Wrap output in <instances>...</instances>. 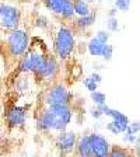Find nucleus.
Wrapping results in <instances>:
<instances>
[{
  "label": "nucleus",
  "instance_id": "obj_1",
  "mask_svg": "<svg viewBox=\"0 0 140 157\" xmlns=\"http://www.w3.org/2000/svg\"><path fill=\"white\" fill-rule=\"evenodd\" d=\"M73 119L72 107L59 105V107H45L41 111L36 121V128L41 132H63L69 128Z\"/></svg>",
  "mask_w": 140,
  "mask_h": 157
},
{
  "label": "nucleus",
  "instance_id": "obj_2",
  "mask_svg": "<svg viewBox=\"0 0 140 157\" xmlns=\"http://www.w3.org/2000/svg\"><path fill=\"white\" fill-rule=\"evenodd\" d=\"M76 45L77 41L74 29L66 24L59 25L53 36V55L59 60H67L74 52Z\"/></svg>",
  "mask_w": 140,
  "mask_h": 157
},
{
  "label": "nucleus",
  "instance_id": "obj_3",
  "mask_svg": "<svg viewBox=\"0 0 140 157\" xmlns=\"http://www.w3.org/2000/svg\"><path fill=\"white\" fill-rule=\"evenodd\" d=\"M29 48H31V36L24 28H17L9 33L6 38V49L11 59L20 60V58L25 55Z\"/></svg>",
  "mask_w": 140,
  "mask_h": 157
},
{
  "label": "nucleus",
  "instance_id": "obj_4",
  "mask_svg": "<svg viewBox=\"0 0 140 157\" xmlns=\"http://www.w3.org/2000/svg\"><path fill=\"white\" fill-rule=\"evenodd\" d=\"M73 94L63 83L56 82L48 87L44 94V104L45 107H59V105H69L72 107Z\"/></svg>",
  "mask_w": 140,
  "mask_h": 157
},
{
  "label": "nucleus",
  "instance_id": "obj_5",
  "mask_svg": "<svg viewBox=\"0 0 140 157\" xmlns=\"http://www.w3.org/2000/svg\"><path fill=\"white\" fill-rule=\"evenodd\" d=\"M98 109L102 112L104 117L111 118L109 122H107V125H105V128H107V131L109 132V133H112V135L125 133L127 125L131 122V119H129V117H127L126 114H123V112L119 111V109H115V108L109 107L108 104L100 105Z\"/></svg>",
  "mask_w": 140,
  "mask_h": 157
},
{
  "label": "nucleus",
  "instance_id": "obj_6",
  "mask_svg": "<svg viewBox=\"0 0 140 157\" xmlns=\"http://www.w3.org/2000/svg\"><path fill=\"white\" fill-rule=\"evenodd\" d=\"M28 112L29 109L27 105L11 102L4 109V122L7 124V126L13 128V129L24 128L28 119Z\"/></svg>",
  "mask_w": 140,
  "mask_h": 157
},
{
  "label": "nucleus",
  "instance_id": "obj_7",
  "mask_svg": "<svg viewBox=\"0 0 140 157\" xmlns=\"http://www.w3.org/2000/svg\"><path fill=\"white\" fill-rule=\"evenodd\" d=\"M21 11L18 7L9 3H0V29L2 31H14L20 28Z\"/></svg>",
  "mask_w": 140,
  "mask_h": 157
},
{
  "label": "nucleus",
  "instance_id": "obj_8",
  "mask_svg": "<svg viewBox=\"0 0 140 157\" xmlns=\"http://www.w3.org/2000/svg\"><path fill=\"white\" fill-rule=\"evenodd\" d=\"M44 6L48 11L60 17L63 21H73L76 18L72 0H44Z\"/></svg>",
  "mask_w": 140,
  "mask_h": 157
},
{
  "label": "nucleus",
  "instance_id": "obj_9",
  "mask_svg": "<svg viewBox=\"0 0 140 157\" xmlns=\"http://www.w3.org/2000/svg\"><path fill=\"white\" fill-rule=\"evenodd\" d=\"M77 133L73 131H63L59 132L58 136L55 137V146L62 154H70L76 150L77 144Z\"/></svg>",
  "mask_w": 140,
  "mask_h": 157
},
{
  "label": "nucleus",
  "instance_id": "obj_10",
  "mask_svg": "<svg viewBox=\"0 0 140 157\" xmlns=\"http://www.w3.org/2000/svg\"><path fill=\"white\" fill-rule=\"evenodd\" d=\"M88 140H90L93 157H108L112 146L104 135L98 133V132L88 133Z\"/></svg>",
  "mask_w": 140,
  "mask_h": 157
},
{
  "label": "nucleus",
  "instance_id": "obj_11",
  "mask_svg": "<svg viewBox=\"0 0 140 157\" xmlns=\"http://www.w3.org/2000/svg\"><path fill=\"white\" fill-rule=\"evenodd\" d=\"M35 83H36V80L34 78L32 75L20 73L18 77H17L16 82H14V88H16V91L20 93V94H28L34 88Z\"/></svg>",
  "mask_w": 140,
  "mask_h": 157
},
{
  "label": "nucleus",
  "instance_id": "obj_12",
  "mask_svg": "<svg viewBox=\"0 0 140 157\" xmlns=\"http://www.w3.org/2000/svg\"><path fill=\"white\" fill-rule=\"evenodd\" d=\"M97 21V16L94 13L88 14V16H83V17H76L73 20V27L74 31H87L88 28H91Z\"/></svg>",
  "mask_w": 140,
  "mask_h": 157
},
{
  "label": "nucleus",
  "instance_id": "obj_13",
  "mask_svg": "<svg viewBox=\"0 0 140 157\" xmlns=\"http://www.w3.org/2000/svg\"><path fill=\"white\" fill-rule=\"evenodd\" d=\"M76 153L78 157H93L91 147H90V140H88V133L83 135L77 139L76 144Z\"/></svg>",
  "mask_w": 140,
  "mask_h": 157
},
{
  "label": "nucleus",
  "instance_id": "obj_14",
  "mask_svg": "<svg viewBox=\"0 0 140 157\" xmlns=\"http://www.w3.org/2000/svg\"><path fill=\"white\" fill-rule=\"evenodd\" d=\"M73 3V9H74V14L76 17H83V16H88L93 13L91 6L87 0H72Z\"/></svg>",
  "mask_w": 140,
  "mask_h": 157
},
{
  "label": "nucleus",
  "instance_id": "obj_15",
  "mask_svg": "<svg viewBox=\"0 0 140 157\" xmlns=\"http://www.w3.org/2000/svg\"><path fill=\"white\" fill-rule=\"evenodd\" d=\"M105 45H107V44H102L101 41H98L95 36H93L87 42V52L90 53V56H93V58H101L102 49H104Z\"/></svg>",
  "mask_w": 140,
  "mask_h": 157
},
{
  "label": "nucleus",
  "instance_id": "obj_16",
  "mask_svg": "<svg viewBox=\"0 0 140 157\" xmlns=\"http://www.w3.org/2000/svg\"><path fill=\"white\" fill-rule=\"evenodd\" d=\"M108 157H134V153L123 146H112Z\"/></svg>",
  "mask_w": 140,
  "mask_h": 157
},
{
  "label": "nucleus",
  "instance_id": "obj_17",
  "mask_svg": "<svg viewBox=\"0 0 140 157\" xmlns=\"http://www.w3.org/2000/svg\"><path fill=\"white\" fill-rule=\"evenodd\" d=\"M90 98H91L93 104H94L95 107H100V105L107 104V94L102 93V91H100V90L90 93Z\"/></svg>",
  "mask_w": 140,
  "mask_h": 157
},
{
  "label": "nucleus",
  "instance_id": "obj_18",
  "mask_svg": "<svg viewBox=\"0 0 140 157\" xmlns=\"http://www.w3.org/2000/svg\"><path fill=\"white\" fill-rule=\"evenodd\" d=\"M83 86H84V88L87 90L88 93H93V91H97L98 87H100V84H98L97 82H95L94 78L91 77V76H87V77L83 78Z\"/></svg>",
  "mask_w": 140,
  "mask_h": 157
},
{
  "label": "nucleus",
  "instance_id": "obj_19",
  "mask_svg": "<svg viewBox=\"0 0 140 157\" xmlns=\"http://www.w3.org/2000/svg\"><path fill=\"white\" fill-rule=\"evenodd\" d=\"M121 28L118 17H107V31L108 33H118Z\"/></svg>",
  "mask_w": 140,
  "mask_h": 157
},
{
  "label": "nucleus",
  "instance_id": "obj_20",
  "mask_svg": "<svg viewBox=\"0 0 140 157\" xmlns=\"http://www.w3.org/2000/svg\"><path fill=\"white\" fill-rule=\"evenodd\" d=\"M35 27L36 28H39L41 31H45V29L49 28V25H51V21H49V18L46 16H42V14H39L38 17L35 18Z\"/></svg>",
  "mask_w": 140,
  "mask_h": 157
},
{
  "label": "nucleus",
  "instance_id": "obj_21",
  "mask_svg": "<svg viewBox=\"0 0 140 157\" xmlns=\"http://www.w3.org/2000/svg\"><path fill=\"white\" fill-rule=\"evenodd\" d=\"M114 6L118 11L126 13L132 7V0H114Z\"/></svg>",
  "mask_w": 140,
  "mask_h": 157
},
{
  "label": "nucleus",
  "instance_id": "obj_22",
  "mask_svg": "<svg viewBox=\"0 0 140 157\" xmlns=\"http://www.w3.org/2000/svg\"><path fill=\"white\" fill-rule=\"evenodd\" d=\"M112 56H114V46L111 44H107L102 49V53H101V58L104 59L105 62H109L112 60Z\"/></svg>",
  "mask_w": 140,
  "mask_h": 157
},
{
  "label": "nucleus",
  "instance_id": "obj_23",
  "mask_svg": "<svg viewBox=\"0 0 140 157\" xmlns=\"http://www.w3.org/2000/svg\"><path fill=\"white\" fill-rule=\"evenodd\" d=\"M125 132L131 135H139L140 133V121H131Z\"/></svg>",
  "mask_w": 140,
  "mask_h": 157
},
{
  "label": "nucleus",
  "instance_id": "obj_24",
  "mask_svg": "<svg viewBox=\"0 0 140 157\" xmlns=\"http://www.w3.org/2000/svg\"><path fill=\"white\" fill-rule=\"evenodd\" d=\"M95 38L98 41H101L102 44H109V38H111V33H108L107 29H100L95 33Z\"/></svg>",
  "mask_w": 140,
  "mask_h": 157
},
{
  "label": "nucleus",
  "instance_id": "obj_25",
  "mask_svg": "<svg viewBox=\"0 0 140 157\" xmlns=\"http://www.w3.org/2000/svg\"><path fill=\"white\" fill-rule=\"evenodd\" d=\"M123 135V142L125 143H127V144H132L133 146L134 144V142H136V137H137V135H131V133H122Z\"/></svg>",
  "mask_w": 140,
  "mask_h": 157
},
{
  "label": "nucleus",
  "instance_id": "obj_26",
  "mask_svg": "<svg viewBox=\"0 0 140 157\" xmlns=\"http://www.w3.org/2000/svg\"><path fill=\"white\" fill-rule=\"evenodd\" d=\"M90 115H91L93 118H94V119H101L102 117H104V115H102V112L100 111V109H98V107H95V108H93L91 111H90Z\"/></svg>",
  "mask_w": 140,
  "mask_h": 157
},
{
  "label": "nucleus",
  "instance_id": "obj_27",
  "mask_svg": "<svg viewBox=\"0 0 140 157\" xmlns=\"http://www.w3.org/2000/svg\"><path fill=\"white\" fill-rule=\"evenodd\" d=\"M134 157H140V136L137 135V137H136V142H134Z\"/></svg>",
  "mask_w": 140,
  "mask_h": 157
},
{
  "label": "nucleus",
  "instance_id": "obj_28",
  "mask_svg": "<svg viewBox=\"0 0 140 157\" xmlns=\"http://www.w3.org/2000/svg\"><path fill=\"white\" fill-rule=\"evenodd\" d=\"M116 13H118V10L114 7V9L109 10V13H108V17H116Z\"/></svg>",
  "mask_w": 140,
  "mask_h": 157
},
{
  "label": "nucleus",
  "instance_id": "obj_29",
  "mask_svg": "<svg viewBox=\"0 0 140 157\" xmlns=\"http://www.w3.org/2000/svg\"><path fill=\"white\" fill-rule=\"evenodd\" d=\"M111 2H114V0H111Z\"/></svg>",
  "mask_w": 140,
  "mask_h": 157
}]
</instances>
